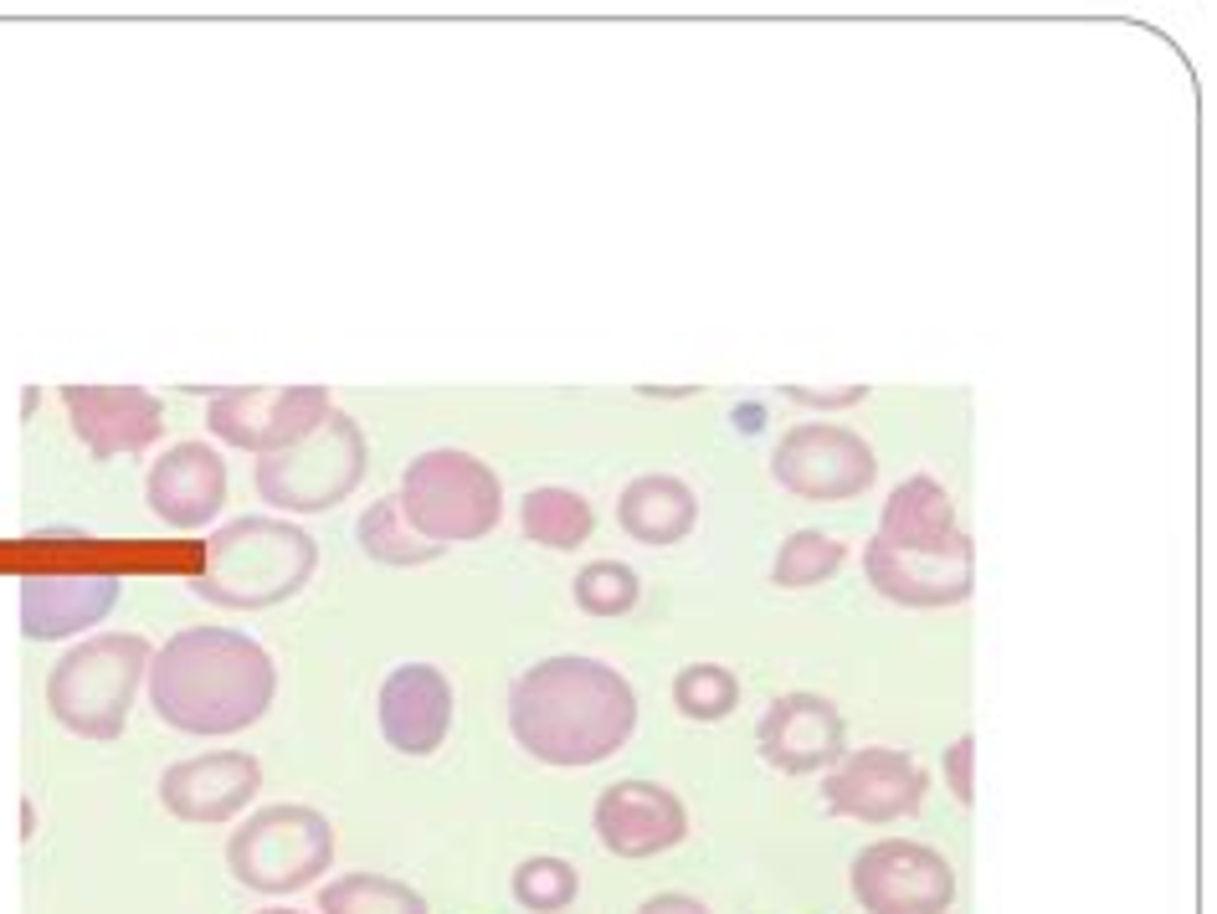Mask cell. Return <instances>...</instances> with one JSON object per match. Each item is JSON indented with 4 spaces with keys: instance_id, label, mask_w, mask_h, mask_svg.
Instances as JSON below:
<instances>
[{
    "instance_id": "obj_20",
    "label": "cell",
    "mask_w": 1217,
    "mask_h": 914,
    "mask_svg": "<svg viewBox=\"0 0 1217 914\" xmlns=\"http://www.w3.org/2000/svg\"><path fill=\"white\" fill-rule=\"evenodd\" d=\"M874 540L889 544V550H950V544L971 540V535L956 519V499L931 473H914L889 489Z\"/></svg>"
},
{
    "instance_id": "obj_17",
    "label": "cell",
    "mask_w": 1217,
    "mask_h": 914,
    "mask_svg": "<svg viewBox=\"0 0 1217 914\" xmlns=\"http://www.w3.org/2000/svg\"><path fill=\"white\" fill-rule=\"evenodd\" d=\"M124 581L114 571H36L21 581V632L32 643H62L83 626H98Z\"/></svg>"
},
{
    "instance_id": "obj_31",
    "label": "cell",
    "mask_w": 1217,
    "mask_h": 914,
    "mask_svg": "<svg viewBox=\"0 0 1217 914\" xmlns=\"http://www.w3.org/2000/svg\"><path fill=\"white\" fill-rule=\"evenodd\" d=\"M637 914H710V904L693 894H653L637 904Z\"/></svg>"
},
{
    "instance_id": "obj_18",
    "label": "cell",
    "mask_w": 1217,
    "mask_h": 914,
    "mask_svg": "<svg viewBox=\"0 0 1217 914\" xmlns=\"http://www.w3.org/2000/svg\"><path fill=\"white\" fill-rule=\"evenodd\" d=\"M381 735L401 755H432L453 729V683L432 663H401L381 683Z\"/></svg>"
},
{
    "instance_id": "obj_12",
    "label": "cell",
    "mask_w": 1217,
    "mask_h": 914,
    "mask_svg": "<svg viewBox=\"0 0 1217 914\" xmlns=\"http://www.w3.org/2000/svg\"><path fill=\"white\" fill-rule=\"evenodd\" d=\"M863 571L868 586L910 611H940L961 607L976 591V544L961 540L950 550H889V544L868 540L863 550Z\"/></svg>"
},
{
    "instance_id": "obj_26",
    "label": "cell",
    "mask_w": 1217,
    "mask_h": 914,
    "mask_svg": "<svg viewBox=\"0 0 1217 914\" xmlns=\"http://www.w3.org/2000/svg\"><path fill=\"white\" fill-rule=\"evenodd\" d=\"M674 704L683 719L719 725L740 704V678L729 673L725 663H689V668L674 673Z\"/></svg>"
},
{
    "instance_id": "obj_30",
    "label": "cell",
    "mask_w": 1217,
    "mask_h": 914,
    "mask_svg": "<svg viewBox=\"0 0 1217 914\" xmlns=\"http://www.w3.org/2000/svg\"><path fill=\"white\" fill-rule=\"evenodd\" d=\"M796 407H817V411H838V407H858L868 401V386H838V390H811V386H786L781 390Z\"/></svg>"
},
{
    "instance_id": "obj_1",
    "label": "cell",
    "mask_w": 1217,
    "mask_h": 914,
    "mask_svg": "<svg viewBox=\"0 0 1217 914\" xmlns=\"http://www.w3.org/2000/svg\"><path fill=\"white\" fill-rule=\"evenodd\" d=\"M637 694L622 668L581 653H560L514 678L508 735L540 765H601L632 740Z\"/></svg>"
},
{
    "instance_id": "obj_2",
    "label": "cell",
    "mask_w": 1217,
    "mask_h": 914,
    "mask_svg": "<svg viewBox=\"0 0 1217 914\" xmlns=\"http://www.w3.org/2000/svg\"><path fill=\"white\" fill-rule=\"evenodd\" d=\"M150 710L180 735H237L272 710V653L232 626H186L150 658Z\"/></svg>"
},
{
    "instance_id": "obj_9",
    "label": "cell",
    "mask_w": 1217,
    "mask_h": 914,
    "mask_svg": "<svg viewBox=\"0 0 1217 914\" xmlns=\"http://www.w3.org/2000/svg\"><path fill=\"white\" fill-rule=\"evenodd\" d=\"M771 473L781 489L807 504H843L879 478V457L853 426L796 422L771 453Z\"/></svg>"
},
{
    "instance_id": "obj_28",
    "label": "cell",
    "mask_w": 1217,
    "mask_h": 914,
    "mask_svg": "<svg viewBox=\"0 0 1217 914\" xmlns=\"http://www.w3.org/2000/svg\"><path fill=\"white\" fill-rule=\"evenodd\" d=\"M571 596L586 617H622V611L637 607L643 581H637V571L622 565V560H592V565L575 571Z\"/></svg>"
},
{
    "instance_id": "obj_5",
    "label": "cell",
    "mask_w": 1217,
    "mask_h": 914,
    "mask_svg": "<svg viewBox=\"0 0 1217 914\" xmlns=\"http://www.w3.org/2000/svg\"><path fill=\"white\" fill-rule=\"evenodd\" d=\"M401 514L432 544H473L493 535L499 514H504V483L483 457L463 453V447H432V453L411 457L401 473Z\"/></svg>"
},
{
    "instance_id": "obj_13",
    "label": "cell",
    "mask_w": 1217,
    "mask_h": 914,
    "mask_svg": "<svg viewBox=\"0 0 1217 914\" xmlns=\"http://www.w3.org/2000/svg\"><path fill=\"white\" fill-rule=\"evenodd\" d=\"M262 792V761L253 750H206L186 761L165 765L160 776V807L175 822L190 828H217L247 812V801Z\"/></svg>"
},
{
    "instance_id": "obj_6",
    "label": "cell",
    "mask_w": 1217,
    "mask_h": 914,
    "mask_svg": "<svg viewBox=\"0 0 1217 914\" xmlns=\"http://www.w3.org/2000/svg\"><path fill=\"white\" fill-rule=\"evenodd\" d=\"M371 462L365 432L350 411H329L308 437L257 457V493L278 514H324L360 489Z\"/></svg>"
},
{
    "instance_id": "obj_14",
    "label": "cell",
    "mask_w": 1217,
    "mask_h": 914,
    "mask_svg": "<svg viewBox=\"0 0 1217 914\" xmlns=\"http://www.w3.org/2000/svg\"><path fill=\"white\" fill-rule=\"evenodd\" d=\"M592 828L611 858H658L689 837V807L658 781H617L596 796Z\"/></svg>"
},
{
    "instance_id": "obj_27",
    "label": "cell",
    "mask_w": 1217,
    "mask_h": 914,
    "mask_svg": "<svg viewBox=\"0 0 1217 914\" xmlns=\"http://www.w3.org/2000/svg\"><path fill=\"white\" fill-rule=\"evenodd\" d=\"M508 889H514V904H519V910L560 914V910H571L575 894H581V874H575V864L555 858V853H535V858H525V864L514 868Z\"/></svg>"
},
{
    "instance_id": "obj_10",
    "label": "cell",
    "mask_w": 1217,
    "mask_h": 914,
    "mask_svg": "<svg viewBox=\"0 0 1217 914\" xmlns=\"http://www.w3.org/2000/svg\"><path fill=\"white\" fill-rule=\"evenodd\" d=\"M329 411H335V401L324 386H226L211 390L206 426L226 447L268 457L288 442L308 437Z\"/></svg>"
},
{
    "instance_id": "obj_24",
    "label": "cell",
    "mask_w": 1217,
    "mask_h": 914,
    "mask_svg": "<svg viewBox=\"0 0 1217 914\" xmlns=\"http://www.w3.org/2000/svg\"><path fill=\"white\" fill-rule=\"evenodd\" d=\"M319 914H432L411 883L390 874H339L319 889Z\"/></svg>"
},
{
    "instance_id": "obj_29",
    "label": "cell",
    "mask_w": 1217,
    "mask_h": 914,
    "mask_svg": "<svg viewBox=\"0 0 1217 914\" xmlns=\"http://www.w3.org/2000/svg\"><path fill=\"white\" fill-rule=\"evenodd\" d=\"M971 765H976V735H961V740L946 750V781H950V792H956V801H961V807H971V801H976Z\"/></svg>"
},
{
    "instance_id": "obj_7",
    "label": "cell",
    "mask_w": 1217,
    "mask_h": 914,
    "mask_svg": "<svg viewBox=\"0 0 1217 914\" xmlns=\"http://www.w3.org/2000/svg\"><path fill=\"white\" fill-rule=\"evenodd\" d=\"M329 864H335V828L319 807L304 801H272L247 817L226 843L232 879L257 894H299L319 883Z\"/></svg>"
},
{
    "instance_id": "obj_21",
    "label": "cell",
    "mask_w": 1217,
    "mask_h": 914,
    "mask_svg": "<svg viewBox=\"0 0 1217 914\" xmlns=\"http://www.w3.org/2000/svg\"><path fill=\"white\" fill-rule=\"evenodd\" d=\"M617 525L647 550H668V544L689 540L699 525V499L683 478L674 473H643L632 478L617 499Z\"/></svg>"
},
{
    "instance_id": "obj_15",
    "label": "cell",
    "mask_w": 1217,
    "mask_h": 914,
    "mask_svg": "<svg viewBox=\"0 0 1217 914\" xmlns=\"http://www.w3.org/2000/svg\"><path fill=\"white\" fill-rule=\"evenodd\" d=\"M761 761L781 776H811L847 755V725L838 704L822 694H781L765 704L756 725Z\"/></svg>"
},
{
    "instance_id": "obj_19",
    "label": "cell",
    "mask_w": 1217,
    "mask_h": 914,
    "mask_svg": "<svg viewBox=\"0 0 1217 914\" xmlns=\"http://www.w3.org/2000/svg\"><path fill=\"white\" fill-rule=\"evenodd\" d=\"M144 504L169 529H201L226 504V462L206 442H175L144 478Z\"/></svg>"
},
{
    "instance_id": "obj_16",
    "label": "cell",
    "mask_w": 1217,
    "mask_h": 914,
    "mask_svg": "<svg viewBox=\"0 0 1217 914\" xmlns=\"http://www.w3.org/2000/svg\"><path fill=\"white\" fill-rule=\"evenodd\" d=\"M62 407L72 417L78 442L98 462L119 453H144L165 432V407L144 386H62Z\"/></svg>"
},
{
    "instance_id": "obj_8",
    "label": "cell",
    "mask_w": 1217,
    "mask_h": 914,
    "mask_svg": "<svg viewBox=\"0 0 1217 914\" xmlns=\"http://www.w3.org/2000/svg\"><path fill=\"white\" fill-rule=\"evenodd\" d=\"M847 883H853L863 914H950V904H956L950 858L914 837L868 843L847 868Z\"/></svg>"
},
{
    "instance_id": "obj_25",
    "label": "cell",
    "mask_w": 1217,
    "mask_h": 914,
    "mask_svg": "<svg viewBox=\"0 0 1217 914\" xmlns=\"http://www.w3.org/2000/svg\"><path fill=\"white\" fill-rule=\"evenodd\" d=\"M847 560V544L838 535H822V529H796L786 535L771 560V586L781 591H807V586H822L828 576H838Z\"/></svg>"
},
{
    "instance_id": "obj_4",
    "label": "cell",
    "mask_w": 1217,
    "mask_h": 914,
    "mask_svg": "<svg viewBox=\"0 0 1217 914\" xmlns=\"http://www.w3.org/2000/svg\"><path fill=\"white\" fill-rule=\"evenodd\" d=\"M154 647L139 632H98L68 647L47 673V710L51 719L83 740H119L134 694L150 673Z\"/></svg>"
},
{
    "instance_id": "obj_23",
    "label": "cell",
    "mask_w": 1217,
    "mask_h": 914,
    "mask_svg": "<svg viewBox=\"0 0 1217 914\" xmlns=\"http://www.w3.org/2000/svg\"><path fill=\"white\" fill-rule=\"evenodd\" d=\"M355 540H360V550H365L371 560H381V565H432V560L442 555V544L422 540L417 529L406 525L401 499H396V493L375 499V504L360 514Z\"/></svg>"
},
{
    "instance_id": "obj_22",
    "label": "cell",
    "mask_w": 1217,
    "mask_h": 914,
    "mask_svg": "<svg viewBox=\"0 0 1217 914\" xmlns=\"http://www.w3.org/2000/svg\"><path fill=\"white\" fill-rule=\"evenodd\" d=\"M519 525H525V535L535 544H545V550H575V544H586L592 540V529H596V508L586 493H575V489H529L525 493V504H519Z\"/></svg>"
},
{
    "instance_id": "obj_11",
    "label": "cell",
    "mask_w": 1217,
    "mask_h": 914,
    "mask_svg": "<svg viewBox=\"0 0 1217 914\" xmlns=\"http://www.w3.org/2000/svg\"><path fill=\"white\" fill-rule=\"evenodd\" d=\"M925 792H931V776L925 765L904 755V750L889 746H863L847 750L843 761L832 765L822 776V801H828L832 817H853V822H899V817H914L925 807Z\"/></svg>"
},
{
    "instance_id": "obj_32",
    "label": "cell",
    "mask_w": 1217,
    "mask_h": 914,
    "mask_svg": "<svg viewBox=\"0 0 1217 914\" xmlns=\"http://www.w3.org/2000/svg\"><path fill=\"white\" fill-rule=\"evenodd\" d=\"M257 914H304V910H288V904H268V910H257Z\"/></svg>"
},
{
    "instance_id": "obj_3",
    "label": "cell",
    "mask_w": 1217,
    "mask_h": 914,
    "mask_svg": "<svg viewBox=\"0 0 1217 914\" xmlns=\"http://www.w3.org/2000/svg\"><path fill=\"white\" fill-rule=\"evenodd\" d=\"M319 565V540L278 514H247L221 525L201 550L190 591L226 611H262L299 596Z\"/></svg>"
}]
</instances>
